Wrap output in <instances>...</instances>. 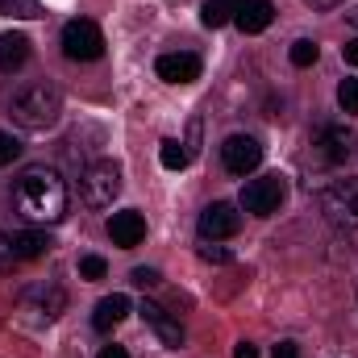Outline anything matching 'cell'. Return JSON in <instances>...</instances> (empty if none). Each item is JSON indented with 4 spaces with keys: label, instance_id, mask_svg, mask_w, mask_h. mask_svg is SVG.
I'll use <instances>...</instances> for the list:
<instances>
[{
    "label": "cell",
    "instance_id": "cell-12",
    "mask_svg": "<svg viewBox=\"0 0 358 358\" xmlns=\"http://www.w3.org/2000/svg\"><path fill=\"white\" fill-rule=\"evenodd\" d=\"M155 71H159L163 84H192V80H200V59L187 55V50H179V55H159Z\"/></svg>",
    "mask_w": 358,
    "mask_h": 358
},
{
    "label": "cell",
    "instance_id": "cell-22",
    "mask_svg": "<svg viewBox=\"0 0 358 358\" xmlns=\"http://www.w3.org/2000/svg\"><path fill=\"white\" fill-rule=\"evenodd\" d=\"M338 104H342V113L358 117V80H342L338 84Z\"/></svg>",
    "mask_w": 358,
    "mask_h": 358
},
{
    "label": "cell",
    "instance_id": "cell-32",
    "mask_svg": "<svg viewBox=\"0 0 358 358\" xmlns=\"http://www.w3.org/2000/svg\"><path fill=\"white\" fill-rule=\"evenodd\" d=\"M304 4H308V8H321V13H325V8H338V4H346V0H304Z\"/></svg>",
    "mask_w": 358,
    "mask_h": 358
},
{
    "label": "cell",
    "instance_id": "cell-3",
    "mask_svg": "<svg viewBox=\"0 0 358 358\" xmlns=\"http://www.w3.org/2000/svg\"><path fill=\"white\" fill-rule=\"evenodd\" d=\"M321 217L338 229H358V176L334 179L321 192Z\"/></svg>",
    "mask_w": 358,
    "mask_h": 358
},
{
    "label": "cell",
    "instance_id": "cell-16",
    "mask_svg": "<svg viewBox=\"0 0 358 358\" xmlns=\"http://www.w3.org/2000/svg\"><path fill=\"white\" fill-rule=\"evenodd\" d=\"M50 250V238H46V229H17L13 234V255H17V263H29V259H42Z\"/></svg>",
    "mask_w": 358,
    "mask_h": 358
},
{
    "label": "cell",
    "instance_id": "cell-9",
    "mask_svg": "<svg viewBox=\"0 0 358 358\" xmlns=\"http://www.w3.org/2000/svg\"><path fill=\"white\" fill-rule=\"evenodd\" d=\"M63 308H67V296H63L55 283H38V287H29V292L21 296V313H25V321H34V325H50Z\"/></svg>",
    "mask_w": 358,
    "mask_h": 358
},
{
    "label": "cell",
    "instance_id": "cell-27",
    "mask_svg": "<svg viewBox=\"0 0 358 358\" xmlns=\"http://www.w3.org/2000/svg\"><path fill=\"white\" fill-rule=\"evenodd\" d=\"M129 279H134L138 287H155V283H159V271H155V267H134Z\"/></svg>",
    "mask_w": 358,
    "mask_h": 358
},
{
    "label": "cell",
    "instance_id": "cell-31",
    "mask_svg": "<svg viewBox=\"0 0 358 358\" xmlns=\"http://www.w3.org/2000/svg\"><path fill=\"white\" fill-rule=\"evenodd\" d=\"M342 59H346L350 67H358V38H350V42L342 46Z\"/></svg>",
    "mask_w": 358,
    "mask_h": 358
},
{
    "label": "cell",
    "instance_id": "cell-23",
    "mask_svg": "<svg viewBox=\"0 0 358 358\" xmlns=\"http://www.w3.org/2000/svg\"><path fill=\"white\" fill-rule=\"evenodd\" d=\"M108 275V263L100 255H84L80 259V279H104Z\"/></svg>",
    "mask_w": 358,
    "mask_h": 358
},
{
    "label": "cell",
    "instance_id": "cell-24",
    "mask_svg": "<svg viewBox=\"0 0 358 358\" xmlns=\"http://www.w3.org/2000/svg\"><path fill=\"white\" fill-rule=\"evenodd\" d=\"M17 159H21V142L0 129V167H8V163H17Z\"/></svg>",
    "mask_w": 358,
    "mask_h": 358
},
{
    "label": "cell",
    "instance_id": "cell-29",
    "mask_svg": "<svg viewBox=\"0 0 358 358\" xmlns=\"http://www.w3.org/2000/svg\"><path fill=\"white\" fill-rule=\"evenodd\" d=\"M275 358H304V355H300L296 342H279V346H275Z\"/></svg>",
    "mask_w": 358,
    "mask_h": 358
},
{
    "label": "cell",
    "instance_id": "cell-26",
    "mask_svg": "<svg viewBox=\"0 0 358 358\" xmlns=\"http://www.w3.org/2000/svg\"><path fill=\"white\" fill-rule=\"evenodd\" d=\"M17 263V255H13V234H0V271H8Z\"/></svg>",
    "mask_w": 358,
    "mask_h": 358
},
{
    "label": "cell",
    "instance_id": "cell-28",
    "mask_svg": "<svg viewBox=\"0 0 358 358\" xmlns=\"http://www.w3.org/2000/svg\"><path fill=\"white\" fill-rule=\"evenodd\" d=\"M183 150H187V159H196V155H200V121H192V125H187V142H183Z\"/></svg>",
    "mask_w": 358,
    "mask_h": 358
},
{
    "label": "cell",
    "instance_id": "cell-21",
    "mask_svg": "<svg viewBox=\"0 0 358 358\" xmlns=\"http://www.w3.org/2000/svg\"><path fill=\"white\" fill-rule=\"evenodd\" d=\"M159 163H163L167 171H183V167H187L192 159H187V150L179 146L176 138H167V142H163V150H159Z\"/></svg>",
    "mask_w": 358,
    "mask_h": 358
},
{
    "label": "cell",
    "instance_id": "cell-25",
    "mask_svg": "<svg viewBox=\"0 0 358 358\" xmlns=\"http://www.w3.org/2000/svg\"><path fill=\"white\" fill-rule=\"evenodd\" d=\"M200 259L204 263H234V250L229 246H217V242H204L200 246Z\"/></svg>",
    "mask_w": 358,
    "mask_h": 358
},
{
    "label": "cell",
    "instance_id": "cell-20",
    "mask_svg": "<svg viewBox=\"0 0 358 358\" xmlns=\"http://www.w3.org/2000/svg\"><path fill=\"white\" fill-rule=\"evenodd\" d=\"M287 59H292V67H313V63L321 59V46H317L313 38H300V42H292Z\"/></svg>",
    "mask_w": 358,
    "mask_h": 358
},
{
    "label": "cell",
    "instance_id": "cell-19",
    "mask_svg": "<svg viewBox=\"0 0 358 358\" xmlns=\"http://www.w3.org/2000/svg\"><path fill=\"white\" fill-rule=\"evenodd\" d=\"M0 17H21V21H38L46 17V8L38 0H0Z\"/></svg>",
    "mask_w": 358,
    "mask_h": 358
},
{
    "label": "cell",
    "instance_id": "cell-10",
    "mask_svg": "<svg viewBox=\"0 0 358 358\" xmlns=\"http://www.w3.org/2000/svg\"><path fill=\"white\" fill-rule=\"evenodd\" d=\"M242 229V213L234 208V204H225V200H217V204H208L204 213H200V238L204 242H225V238H234Z\"/></svg>",
    "mask_w": 358,
    "mask_h": 358
},
{
    "label": "cell",
    "instance_id": "cell-2",
    "mask_svg": "<svg viewBox=\"0 0 358 358\" xmlns=\"http://www.w3.org/2000/svg\"><path fill=\"white\" fill-rule=\"evenodd\" d=\"M8 113H13V121L21 129H50L59 121V113H63V96L50 84H29V88H21L13 96Z\"/></svg>",
    "mask_w": 358,
    "mask_h": 358
},
{
    "label": "cell",
    "instance_id": "cell-18",
    "mask_svg": "<svg viewBox=\"0 0 358 358\" xmlns=\"http://www.w3.org/2000/svg\"><path fill=\"white\" fill-rule=\"evenodd\" d=\"M238 4H242V0H204L200 21H204L208 29H221V25H229V21L238 17Z\"/></svg>",
    "mask_w": 358,
    "mask_h": 358
},
{
    "label": "cell",
    "instance_id": "cell-7",
    "mask_svg": "<svg viewBox=\"0 0 358 358\" xmlns=\"http://www.w3.org/2000/svg\"><path fill=\"white\" fill-rule=\"evenodd\" d=\"M283 196H287V179L283 176H259L242 187V200H238V204H242L250 217H271V213H279Z\"/></svg>",
    "mask_w": 358,
    "mask_h": 358
},
{
    "label": "cell",
    "instance_id": "cell-4",
    "mask_svg": "<svg viewBox=\"0 0 358 358\" xmlns=\"http://www.w3.org/2000/svg\"><path fill=\"white\" fill-rule=\"evenodd\" d=\"M80 196H84L88 208H108V204L121 196V167H117L113 159H100V163L84 167V176H80Z\"/></svg>",
    "mask_w": 358,
    "mask_h": 358
},
{
    "label": "cell",
    "instance_id": "cell-30",
    "mask_svg": "<svg viewBox=\"0 0 358 358\" xmlns=\"http://www.w3.org/2000/svg\"><path fill=\"white\" fill-rule=\"evenodd\" d=\"M234 358H259V346L255 342H238L234 346Z\"/></svg>",
    "mask_w": 358,
    "mask_h": 358
},
{
    "label": "cell",
    "instance_id": "cell-33",
    "mask_svg": "<svg viewBox=\"0 0 358 358\" xmlns=\"http://www.w3.org/2000/svg\"><path fill=\"white\" fill-rule=\"evenodd\" d=\"M96 358H129V355H125V346H104Z\"/></svg>",
    "mask_w": 358,
    "mask_h": 358
},
{
    "label": "cell",
    "instance_id": "cell-13",
    "mask_svg": "<svg viewBox=\"0 0 358 358\" xmlns=\"http://www.w3.org/2000/svg\"><path fill=\"white\" fill-rule=\"evenodd\" d=\"M142 321L159 334V342L167 346V350H179L183 346V325H179L176 317H167V308H159V304H150V300H142Z\"/></svg>",
    "mask_w": 358,
    "mask_h": 358
},
{
    "label": "cell",
    "instance_id": "cell-15",
    "mask_svg": "<svg viewBox=\"0 0 358 358\" xmlns=\"http://www.w3.org/2000/svg\"><path fill=\"white\" fill-rule=\"evenodd\" d=\"M129 317V296H121V292H113V296H104L100 304H96V313H92V325L100 329V334H108L113 325H121Z\"/></svg>",
    "mask_w": 358,
    "mask_h": 358
},
{
    "label": "cell",
    "instance_id": "cell-14",
    "mask_svg": "<svg viewBox=\"0 0 358 358\" xmlns=\"http://www.w3.org/2000/svg\"><path fill=\"white\" fill-rule=\"evenodd\" d=\"M234 21H238L242 34H263L271 21H275V8H271V0H242Z\"/></svg>",
    "mask_w": 358,
    "mask_h": 358
},
{
    "label": "cell",
    "instance_id": "cell-1",
    "mask_svg": "<svg viewBox=\"0 0 358 358\" xmlns=\"http://www.w3.org/2000/svg\"><path fill=\"white\" fill-rule=\"evenodd\" d=\"M13 208L29 225H55L67 217V183L59 179L55 167L34 163L13 179Z\"/></svg>",
    "mask_w": 358,
    "mask_h": 358
},
{
    "label": "cell",
    "instance_id": "cell-17",
    "mask_svg": "<svg viewBox=\"0 0 358 358\" xmlns=\"http://www.w3.org/2000/svg\"><path fill=\"white\" fill-rule=\"evenodd\" d=\"M25 59H29V38H21V34H0V76L21 71Z\"/></svg>",
    "mask_w": 358,
    "mask_h": 358
},
{
    "label": "cell",
    "instance_id": "cell-5",
    "mask_svg": "<svg viewBox=\"0 0 358 358\" xmlns=\"http://www.w3.org/2000/svg\"><path fill=\"white\" fill-rule=\"evenodd\" d=\"M350 150H355V129H350L346 121H325V125H317V134H313V155H317L321 167L346 163Z\"/></svg>",
    "mask_w": 358,
    "mask_h": 358
},
{
    "label": "cell",
    "instance_id": "cell-11",
    "mask_svg": "<svg viewBox=\"0 0 358 358\" xmlns=\"http://www.w3.org/2000/svg\"><path fill=\"white\" fill-rule=\"evenodd\" d=\"M108 238H113V246L134 250V246L146 238V217H142V213H134V208L113 213V217H108Z\"/></svg>",
    "mask_w": 358,
    "mask_h": 358
},
{
    "label": "cell",
    "instance_id": "cell-8",
    "mask_svg": "<svg viewBox=\"0 0 358 358\" xmlns=\"http://www.w3.org/2000/svg\"><path fill=\"white\" fill-rule=\"evenodd\" d=\"M221 163H225V171L238 179H246L250 171H259V163H263V146H259V138H250V134H234V138H225V146H221Z\"/></svg>",
    "mask_w": 358,
    "mask_h": 358
},
{
    "label": "cell",
    "instance_id": "cell-6",
    "mask_svg": "<svg viewBox=\"0 0 358 358\" xmlns=\"http://www.w3.org/2000/svg\"><path fill=\"white\" fill-rule=\"evenodd\" d=\"M63 55L76 59V63H96V59L104 55V34H100V25L88 21V17L67 21V25H63Z\"/></svg>",
    "mask_w": 358,
    "mask_h": 358
},
{
    "label": "cell",
    "instance_id": "cell-34",
    "mask_svg": "<svg viewBox=\"0 0 358 358\" xmlns=\"http://www.w3.org/2000/svg\"><path fill=\"white\" fill-rule=\"evenodd\" d=\"M346 21H350V25H355V29H358V4H355V8H350V13H346Z\"/></svg>",
    "mask_w": 358,
    "mask_h": 358
}]
</instances>
